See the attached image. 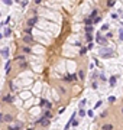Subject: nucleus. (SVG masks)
Returning a JSON list of instances; mask_svg holds the SVG:
<instances>
[{"label": "nucleus", "mask_w": 123, "mask_h": 130, "mask_svg": "<svg viewBox=\"0 0 123 130\" xmlns=\"http://www.w3.org/2000/svg\"><path fill=\"white\" fill-rule=\"evenodd\" d=\"M100 56H103V59H109V58H112V56H114V51L112 49V48H107V46H104V48H101L100 49Z\"/></svg>", "instance_id": "f257e3e1"}, {"label": "nucleus", "mask_w": 123, "mask_h": 130, "mask_svg": "<svg viewBox=\"0 0 123 130\" xmlns=\"http://www.w3.org/2000/svg\"><path fill=\"white\" fill-rule=\"evenodd\" d=\"M96 41H97V43H100V45H103V46L107 45V39H106L104 36H101V32H98V33H97Z\"/></svg>", "instance_id": "f03ea898"}, {"label": "nucleus", "mask_w": 123, "mask_h": 130, "mask_svg": "<svg viewBox=\"0 0 123 130\" xmlns=\"http://www.w3.org/2000/svg\"><path fill=\"white\" fill-rule=\"evenodd\" d=\"M36 22H38V17H36V16H35V17H30V19L28 20V28L32 29V28H34V25H35Z\"/></svg>", "instance_id": "7ed1b4c3"}, {"label": "nucleus", "mask_w": 123, "mask_h": 130, "mask_svg": "<svg viewBox=\"0 0 123 130\" xmlns=\"http://www.w3.org/2000/svg\"><path fill=\"white\" fill-rule=\"evenodd\" d=\"M13 120H15V117L12 114H3V121H6V123H12Z\"/></svg>", "instance_id": "20e7f679"}, {"label": "nucleus", "mask_w": 123, "mask_h": 130, "mask_svg": "<svg viewBox=\"0 0 123 130\" xmlns=\"http://www.w3.org/2000/svg\"><path fill=\"white\" fill-rule=\"evenodd\" d=\"M13 100H15V97H13L12 94H6V95H3V101H4V103H12Z\"/></svg>", "instance_id": "39448f33"}, {"label": "nucleus", "mask_w": 123, "mask_h": 130, "mask_svg": "<svg viewBox=\"0 0 123 130\" xmlns=\"http://www.w3.org/2000/svg\"><path fill=\"white\" fill-rule=\"evenodd\" d=\"M23 42L25 43H34V36H32V35H26V36H23Z\"/></svg>", "instance_id": "423d86ee"}, {"label": "nucleus", "mask_w": 123, "mask_h": 130, "mask_svg": "<svg viewBox=\"0 0 123 130\" xmlns=\"http://www.w3.org/2000/svg\"><path fill=\"white\" fill-rule=\"evenodd\" d=\"M96 17H98V10H97V9H94V10L91 12V15H90V16H88V19H90V20H91V22H93V20L96 19Z\"/></svg>", "instance_id": "0eeeda50"}, {"label": "nucleus", "mask_w": 123, "mask_h": 130, "mask_svg": "<svg viewBox=\"0 0 123 130\" xmlns=\"http://www.w3.org/2000/svg\"><path fill=\"white\" fill-rule=\"evenodd\" d=\"M41 106H42V107H46V108L49 110V108H51V107H52V104H51V103H49L48 100H41Z\"/></svg>", "instance_id": "6e6552de"}, {"label": "nucleus", "mask_w": 123, "mask_h": 130, "mask_svg": "<svg viewBox=\"0 0 123 130\" xmlns=\"http://www.w3.org/2000/svg\"><path fill=\"white\" fill-rule=\"evenodd\" d=\"M100 130H114V126L112 123H107V124H103Z\"/></svg>", "instance_id": "1a4fd4ad"}, {"label": "nucleus", "mask_w": 123, "mask_h": 130, "mask_svg": "<svg viewBox=\"0 0 123 130\" xmlns=\"http://www.w3.org/2000/svg\"><path fill=\"white\" fill-rule=\"evenodd\" d=\"M116 81H117V78L114 77V75H112V77L109 78V84H110V87H114V85H116Z\"/></svg>", "instance_id": "9d476101"}, {"label": "nucleus", "mask_w": 123, "mask_h": 130, "mask_svg": "<svg viewBox=\"0 0 123 130\" xmlns=\"http://www.w3.org/2000/svg\"><path fill=\"white\" fill-rule=\"evenodd\" d=\"M38 123H41V124H42L44 127H46V126H49V120H48V119H44V117H42L41 120H38Z\"/></svg>", "instance_id": "9b49d317"}, {"label": "nucleus", "mask_w": 123, "mask_h": 130, "mask_svg": "<svg viewBox=\"0 0 123 130\" xmlns=\"http://www.w3.org/2000/svg\"><path fill=\"white\" fill-rule=\"evenodd\" d=\"M20 126H22V123H18L16 126H9L7 130H20Z\"/></svg>", "instance_id": "f8f14e48"}, {"label": "nucleus", "mask_w": 123, "mask_h": 130, "mask_svg": "<svg viewBox=\"0 0 123 130\" xmlns=\"http://www.w3.org/2000/svg\"><path fill=\"white\" fill-rule=\"evenodd\" d=\"M10 35H12V29H10V28H6L4 32H3V38H4V36H10Z\"/></svg>", "instance_id": "ddd939ff"}, {"label": "nucleus", "mask_w": 123, "mask_h": 130, "mask_svg": "<svg viewBox=\"0 0 123 130\" xmlns=\"http://www.w3.org/2000/svg\"><path fill=\"white\" fill-rule=\"evenodd\" d=\"M6 74H9L10 72V69H12V64H10V61H7V62H6Z\"/></svg>", "instance_id": "4468645a"}, {"label": "nucleus", "mask_w": 123, "mask_h": 130, "mask_svg": "<svg viewBox=\"0 0 123 130\" xmlns=\"http://www.w3.org/2000/svg\"><path fill=\"white\" fill-rule=\"evenodd\" d=\"M51 117H52V114H51V111H49V110H46V111H45V114H44V119H48V120H49V119H51Z\"/></svg>", "instance_id": "2eb2a0df"}, {"label": "nucleus", "mask_w": 123, "mask_h": 130, "mask_svg": "<svg viewBox=\"0 0 123 130\" xmlns=\"http://www.w3.org/2000/svg\"><path fill=\"white\" fill-rule=\"evenodd\" d=\"M86 39H87L88 42H91V41H93V33H86Z\"/></svg>", "instance_id": "dca6fc26"}, {"label": "nucleus", "mask_w": 123, "mask_h": 130, "mask_svg": "<svg viewBox=\"0 0 123 130\" xmlns=\"http://www.w3.org/2000/svg\"><path fill=\"white\" fill-rule=\"evenodd\" d=\"M19 65H20V68H28V62H26V61H22V62H19Z\"/></svg>", "instance_id": "f3484780"}, {"label": "nucleus", "mask_w": 123, "mask_h": 130, "mask_svg": "<svg viewBox=\"0 0 123 130\" xmlns=\"http://www.w3.org/2000/svg\"><path fill=\"white\" fill-rule=\"evenodd\" d=\"M86 33H93V26H86Z\"/></svg>", "instance_id": "a211bd4d"}, {"label": "nucleus", "mask_w": 123, "mask_h": 130, "mask_svg": "<svg viewBox=\"0 0 123 130\" xmlns=\"http://www.w3.org/2000/svg\"><path fill=\"white\" fill-rule=\"evenodd\" d=\"M86 103H87V100H86V98L81 100V101H80V108H83V107L86 106Z\"/></svg>", "instance_id": "6ab92c4d"}, {"label": "nucleus", "mask_w": 123, "mask_h": 130, "mask_svg": "<svg viewBox=\"0 0 123 130\" xmlns=\"http://www.w3.org/2000/svg\"><path fill=\"white\" fill-rule=\"evenodd\" d=\"M16 61H19V62H22V61H26V58H25L23 55H22V56L19 55V56H16Z\"/></svg>", "instance_id": "aec40b11"}, {"label": "nucleus", "mask_w": 123, "mask_h": 130, "mask_svg": "<svg viewBox=\"0 0 123 130\" xmlns=\"http://www.w3.org/2000/svg\"><path fill=\"white\" fill-rule=\"evenodd\" d=\"M72 80H75V77H74V75H68V77H65V81H72Z\"/></svg>", "instance_id": "412c9836"}, {"label": "nucleus", "mask_w": 123, "mask_h": 130, "mask_svg": "<svg viewBox=\"0 0 123 130\" xmlns=\"http://www.w3.org/2000/svg\"><path fill=\"white\" fill-rule=\"evenodd\" d=\"M114 3H116L114 0H109V2H107V7H113V6H114Z\"/></svg>", "instance_id": "4be33fe9"}, {"label": "nucleus", "mask_w": 123, "mask_h": 130, "mask_svg": "<svg viewBox=\"0 0 123 130\" xmlns=\"http://www.w3.org/2000/svg\"><path fill=\"white\" fill-rule=\"evenodd\" d=\"M78 114H80V117H84V116H86V111H84L83 108H80V111H78Z\"/></svg>", "instance_id": "5701e85b"}, {"label": "nucleus", "mask_w": 123, "mask_h": 130, "mask_svg": "<svg viewBox=\"0 0 123 130\" xmlns=\"http://www.w3.org/2000/svg\"><path fill=\"white\" fill-rule=\"evenodd\" d=\"M114 101H116V97H113V95H110V97H109V103H110V104H113Z\"/></svg>", "instance_id": "b1692460"}, {"label": "nucleus", "mask_w": 123, "mask_h": 130, "mask_svg": "<svg viewBox=\"0 0 123 130\" xmlns=\"http://www.w3.org/2000/svg\"><path fill=\"white\" fill-rule=\"evenodd\" d=\"M104 30H109V25H101V32Z\"/></svg>", "instance_id": "393cba45"}, {"label": "nucleus", "mask_w": 123, "mask_h": 130, "mask_svg": "<svg viewBox=\"0 0 123 130\" xmlns=\"http://www.w3.org/2000/svg\"><path fill=\"white\" fill-rule=\"evenodd\" d=\"M23 52H25V54H29V52H30V48H29V46H23Z\"/></svg>", "instance_id": "a878e982"}, {"label": "nucleus", "mask_w": 123, "mask_h": 130, "mask_svg": "<svg viewBox=\"0 0 123 130\" xmlns=\"http://www.w3.org/2000/svg\"><path fill=\"white\" fill-rule=\"evenodd\" d=\"M78 75H80V80H84V77H86V75H84V71H80Z\"/></svg>", "instance_id": "bb28decb"}, {"label": "nucleus", "mask_w": 123, "mask_h": 130, "mask_svg": "<svg viewBox=\"0 0 123 130\" xmlns=\"http://www.w3.org/2000/svg\"><path fill=\"white\" fill-rule=\"evenodd\" d=\"M119 39H120V41H123V29H120V30H119Z\"/></svg>", "instance_id": "cd10ccee"}, {"label": "nucleus", "mask_w": 123, "mask_h": 130, "mask_svg": "<svg viewBox=\"0 0 123 130\" xmlns=\"http://www.w3.org/2000/svg\"><path fill=\"white\" fill-rule=\"evenodd\" d=\"M104 38H106V39H107V41H109L110 38H113V35H112V32H107V35H106V36H104Z\"/></svg>", "instance_id": "c85d7f7f"}, {"label": "nucleus", "mask_w": 123, "mask_h": 130, "mask_svg": "<svg viewBox=\"0 0 123 130\" xmlns=\"http://www.w3.org/2000/svg\"><path fill=\"white\" fill-rule=\"evenodd\" d=\"M101 106V100H98L97 103H96V106H94V108H98V107H100Z\"/></svg>", "instance_id": "c756f323"}, {"label": "nucleus", "mask_w": 123, "mask_h": 130, "mask_svg": "<svg viewBox=\"0 0 123 130\" xmlns=\"http://www.w3.org/2000/svg\"><path fill=\"white\" fill-rule=\"evenodd\" d=\"M87 114H88V117H94V113H93V110H90V111H87Z\"/></svg>", "instance_id": "7c9ffc66"}, {"label": "nucleus", "mask_w": 123, "mask_h": 130, "mask_svg": "<svg viewBox=\"0 0 123 130\" xmlns=\"http://www.w3.org/2000/svg\"><path fill=\"white\" fill-rule=\"evenodd\" d=\"M93 46H94V43H93V42H90V43H88V46H87L86 49H93Z\"/></svg>", "instance_id": "2f4dec72"}, {"label": "nucleus", "mask_w": 123, "mask_h": 130, "mask_svg": "<svg viewBox=\"0 0 123 130\" xmlns=\"http://www.w3.org/2000/svg\"><path fill=\"white\" fill-rule=\"evenodd\" d=\"M71 124H72V126H75V127H77V126H78V121H77L75 119H74V120H72V123H71Z\"/></svg>", "instance_id": "473e14b6"}, {"label": "nucleus", "mask_w": 123, "mask_h": 130, "mask_svg": "<svg viewBox=\"0 0 123 130\" xmlns=\"http://www.w3.org/2000/svg\"><path fill=\"white\" fill-rule=\"evenodd\" d=\"M86 52H87V49H86V48H83V49H81V51H80V55H84V54H86Z\"/></svg>", "instance_id": "72a5a7b5"}, {"label": "nucleus", "mask_w": 123, "mask_h": 130, "mask_svg": "<svg viewBox=\"0 0 123 130\" xmlns=\"http://www.w3.org/2000/svg\"><path fill=\"white\" fill-rule=\"evenodd\" d=\"M107 114H109V111H103L101 114H100V117H106V116H107Z\"/></svg>", "instance_id": "f704fd0d"}, {"label": "nucleus", "mask_w": 123, "mask_h": 130, "mask_svg": "<svg viewBox=\"0 0 123 130\" xmlns=\"http://www.w3.org/2000/svg\"><path fill=\"white\" fill-rule=\"evenodd\" d=\"M91 87L96 90V88H98V84H97V82H93V84H91Z\"/></svg>", "instance_id": "c9c22d12"}, {"label": "nucleus", "mask_w": 123, "mask_h": 130, "mask_svg": "<svg viewBox=\"0 0 123 130\" xmlns=\"http://www.w3.org/2000/svg\"><path fill=\"white\" fill-rule=\"evenodd\" d=\"M3 2H4V4H12V3H13L12 0H3Z\"/></svg>", "instance_id": "e433bc0d"}, {"label": "nucleus", "mask_w": 123, "mask_h": 130, "mask_svg": "<svg viewBox=\"0 0 123 130\" xmlns=\"http://www.w3.org/2000/svg\"><path fill=\"white\" fill-rule=\"evenodd\" d=\"M7 52H9V51H7V48H4V49H3V55H4V56H7Z\"/></svg>", "instance_id": "4c0bfd02"}, {"label": "nucleus", "mask_w": 123, "mask_h": 130, "mask_svg": "<svg viewBox=\"0 0 123 130\" xmlns=\"http://www.w3.org/2000/svg\"><path fill=\"white\" fill-rule=\"evenodd\" d=\"M98 22H100V17H96V19L93 20V23H98Z\"/></svg>", "instance_id": "58836bf2"}, {"label": "nucleus", "mask_w": 123, "mask_h": 130, "mask_svg": "<svg viewBox=\"0 0 123 130\" xmlns=\"http://www.w3.org/2000/svg\"><path fill=\"white\" fill-rule=\"evenodd\" d=\"M112 17L113 19H117V13H112Z\"/></svg>", "instance_id": "ea45409f"}, {"label": "nucleus", "mask_w": 123, "mask_h": 130, "mask_svg": "<svg viewBox=\"0 0 123 130\" xmlns=\"http://www.w3.org/2000/svg\"><path fill=\"white\" fill-rule=\"evenodd\" d=\"M100 78H101V80H103V81H104V80H106V77H104V74H103V72H101V74H100Z\"/></svg>", "instance_id": "a19ab883"}, {"label": "nucleus", "mask_w": 123, "mask_h": 130, "mask_svg": "<svg viewBox=\"0 0 123 130\" xmlns=\"http://www.w3.org/2000/svg\"><path fill=\"white\" fill-rule=\"evenodd\" d=\"M60 90H61V93H62V94H65V93H67V91H65V88H64V87H61Z\"/></svg>", "instance_id": "79ce46f5"}, {"label": "nucleus", "mask_w": 123, "mask_h": 130, "mask_svg": "<svg viewBox=\"0 0 123 130\" xmlns=\"http://www.w3.org/2000/svg\"><path fill=\"white\" fill-rule=\"evenodd\" d=\"M0 121H3V113H0Z\"/></svg>", "instance_id": "37998d69"}, {"label": "nucleus", "mask_w": 123, "mask_h": 130, "mask_svg": "<svg viewBox=\"0 0 123 130\" xmlns=\"http://www.w3.org/2000/svg\"><path fill=\"white\" fill-rule=\"evenodd\" d=\"M0 39H3V33H0Z\"/></svg>", "instance_id": "c03bdc74"}, {"label": "nucleus", "mask_w": 123, "mask_h": 130, "mask_svg": "<svg viewBox=\"0 0 123 130\" xmlns=\"http://www.w3.org/2000/svg\"><path fill=\"white\" fill-rule=\"evenodd\" d=\"M122 114H123V108H122Z\"/></svg>", "instance_id": "a18cd8bd"}, {"label": "nucleus", "mask_w": 123, "mask_h": 130, "mask_svg": "<svg viewBox=\"0 0 123 130\" xmlns=\"http://www.w3.org/2000/svg\"><path fill=\"white\" fill-rule=\"evenodd\" d=\"M28 130H32V129H28Z\"/></svg>", "instance_id": "49530a36"}]
</instances>
